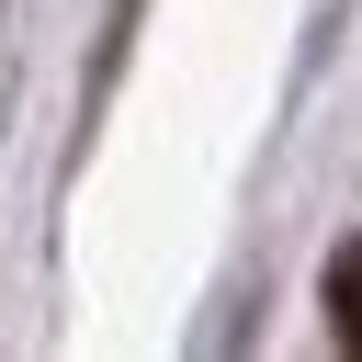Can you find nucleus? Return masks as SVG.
I'll use <instances>...</instances> for the list:
<instances>
[{
    "instance_id": "1",
    "label": "nucleus",
    "mask_w": 362,
    "mask_h": 362,
    "mask_svg": "<svg viewBox=\"0 0 362 362\" xmlns=\"http://www.w3.org/2000/svg\"><path fill=\"white\" fill-rule=\"evenodd\" d=\"M328 317H339V339L362 351V238L339 249V272H328Z\"/></svg>"
}]
</instances>
